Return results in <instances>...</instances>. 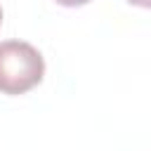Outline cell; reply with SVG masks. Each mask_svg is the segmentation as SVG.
Masks as SVG:
<instances>
[{
  "mask_svg": "<svg viewBox=\"0 0 151 151\" xmlns=\"http://www.w3.org/2000/svg\"><path fill=\"white\" fill-rule=\"evenodd\" d=\"M0 24H2V7H0Z\"/></svg>",
  "mask_w": 151,
  "mask_h": 151,
  "instance_id": "obj_4",
  "label": "cell"
},
{
  "mask_svg": "<svg viewBox=\"0 0 151 151\" xmlns=\"http://www.w3.org/2000/svg\"><path fill=\"white\" fill-rule=\"evenodd\" d=\"M57 5H64V7H83V5H87L90 0H54Z\"/></svg>",
  "mask_w": 151,
  "mask_h": 151,
  "instance_id": "obj_2",
  "label": "cell"
},
{
  "mask_svg": "<svg viewBox=\"0 0 151 151\" xmlns=\"http://www.w3.org/2000/svg\"><path fill=\"white\" fill-rule=\"evenodd\" d=\"M130 5H137V7H151V0H127Z\"/></svg>",
  "mask_w": 151,
  "mask_h": 151,
  "instance_id": "obj_3",
  "label": "cell"
},
{
  "mask_svg": "<svg viewBox=\"0 0 151 151\" xmlns=\"http://www.w3.org/2000/svg\"><path fill=\"white\" fill-rule=\"evenodd\" d=\"M45 76L42 54L24 40H2L0 42V92L2 94H24L40 85Z\"/></svg>",
  "mask_w": 151,
  "mask_h": 151,
  "instance_id": "obj_1",
  "label": "cell"
}]
</instances>
